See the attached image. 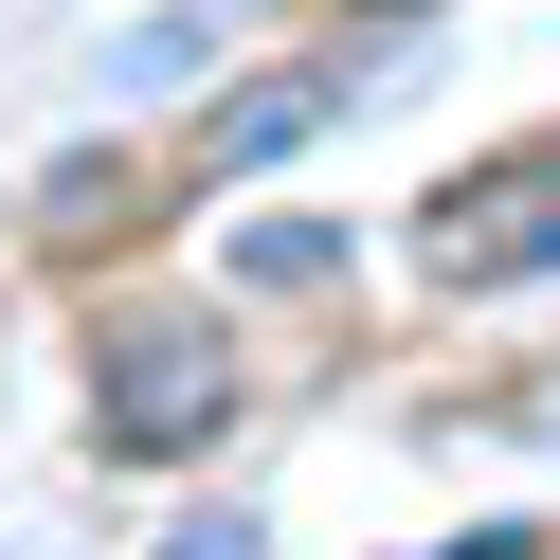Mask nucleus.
<instances>
[{
	"instance_id": "20e7f679",
	"label": "nucleus",
	"mask_w": 560,
	"mask_h": 560,
	"mask_svg": "<svg viewBox=\"0 0 560 560\" xmlns=\"http://www.w3.org/2000/svg\"><path fill=\"white\" fill-rule=\"evenodd\" d=\"M254 271H271V290H307V271H343V235H326V218H271V235H254Z\"/></svg>"
},
{
	"instance_id": "39448f33",
	"label": "nucleus",
	"mask_w": 560,
	"mask_h": 560,
	"mask_svg": "<svg viewBox=\"0 0 560 560\" xmlns=\"http://www.w3.org/2000/svg\"><path fill=\"white\" fill-rule=\"evenodd\" d=\"M182 560H254V524H199V542H182Z\"/></svg>"
},
{
	"instance_id": "f03ea898",
	"label": "nucleus",
	"mask_w": 560,
	"mask_h": 560,
	"mask_svg": "<svg viewBox=\"0 0 560 560\" xmlns=\"http://www.w3.org/2000/svg\"><path fill=\"white\" fill-rule=\"evenodd\" d=\"M434 271H470V290H506V271H560V163H524V182L452 199V218H434Z\"/></svg>"
},
{
	"instance_id": "7ed1b4c3",
	"label": "nucleus",
	"mask_w": 560,
	"mask_h": 560,
	"mask_svg": "<svg viewBox=\"0 0 560 560\" xmlns=\"http://www.w3.org/2000/svg\"><path fill=\"white\" fill-rule=\"evenodd\" d=\"M290 127H326V73H290V91H254V109H218V163H271Z\"/></svg>"
},
{
	"instance_id": "423d86ee",
	"label": "nucleus",
	"mask_w": 560,
	"mask_h": 560,
	"mask_svg": "<svg viewBox=\"0 0 560 560\" xmlns=\"http://www.w3.org/2000/svg\"><path fill=\"white\" fill-rule=\"evenodd\" d=\"M362 19H416V0H362Z\"/></svg>"
},
{
	"instance_id": "f257e3e1",
	"label": "nucleus",
	"mask_w": 560,
	"mask_h": 560,
	"mask_svg": "<svg viewBox=\"0 0 560 560\" xmlns=\"http://www.w3.org/2000/svg\"><path fill=\"white\" fill-rule=\"evenodd\" d=\"M218 416H235L218 326H109V452H199Z\"/></svg>"
}]
</instances>
